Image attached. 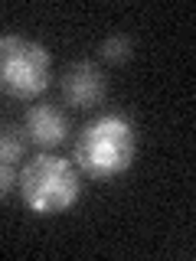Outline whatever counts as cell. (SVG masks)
<instances>
[{
	"mask_svg": "<svg viewBox=\"0 0 196 261\" xmlns=\"http://www.w3.org/2000/svg\"><path fill=\"white\" fill-rule=\"evenodd\" d=\"M72 163L92 179H114L128 173L137 157V130L125 114H102L79 130Z\"/></svg>",
	"mask_w": 196,
	"mask_h": 261,
	"instance_id": "cell-1",
	"label": "cell"
},
{
	"mask_svg": "<svg viewBox=\"0 0 196 261\" xmlns=\"http://www.w3.org/2000/svg\"><path fill=\"white\" fill-rule=\"evenodd\" d=\"M16 186H20L23 206L39 219L69 212L82 196L79 167L72 160L53 157V153H46V150L36 153V157L16 173Z\"/></svg>",
	"mask_w": 196,
	"mask_h": 261,
	"instance_id": "cell-2",
	"label": "cell"
},
{
	"mask_svg": "<svg viewBox=\"0 0 196 261\" xmlns=\"http://www.w3.org/2000/svg\"><path fill=\"white\" fill-rule=\"evenodd\" d=\"M53 59L46 46L27 36H0V88L10 98L33 101L49 88Z\"/></svg>",
	"mask_w": 196,
	"mask_h": 261,
	"instance_id": "cell-3",
	"label": "cell"
},
{
	"mask_svg": "<svg viewBox=\"0 0 196 261\" xmlns=\"http://www.w3.org/2000/svg\"><path fill=\"white\" fill-rule=\"evenodd\" d=\"M108 95V79L95 62H72L62 75V101L72 108H95Z\"/></svg>",
	"mask_w": 196,
	"mask_h": 261,
	"instance_id": "cell-4",
	"label": "cell"
},
{
	"mask_svg": "<svg viewBox=\"0 0 196 261\" xmlns=\"http://www.w3.org/2000/svg\"><path fill=\"white\" fill-rule=\"evenodd\" d=\"M23 130H27V141L36 144L39 150H53L69 137V121L53 105H33V108H27Z\"/></svg>",
	"mask_w": 196,
	"mask_h": 261,
	"instance_id": "cell-5",
	"label": "cell"
},
{
	"mask_svg": "<svg viewBox=\"0 0 196 261\" xmlns=\"http://www.w3.org/2000/svg\"><path fill=\"white\" fill-rule=\"evenodd\" d=\"M131 56H134V39L128 33H114V36H105L98 43V59L108 65H125L131 62Z\"/></svg>",
	"mask_w": 196,
	"mask_h": 261,
	"instance_id": "cell-6",
	"label": "cell"
},
{
	"mask_svg": "<svg viewBox=\"0 0 196 261\" xmlns=\"http://www.w3.org/2000/svg\"><path fill=\"white\" fill-rule=\"evenodd\" d=\"M23 150H27V144H23V137L16 134V130H0V160H7V163H20L23 157Z\"/></svg>",
	"mask_w": 196,
	"mask_h": 261,
	"instance_id": "cell-7",
	"label": "cell"
},
{
	"mask_svg": "<svg viewBox=\"0 0 196 261\" xmlns=\"http://www.w3.org/2000/svg\"><path fill=\"white\" fill-rule=\"evenodd\" d=\"M13 186H16V167L7 163V160H0V199H4Z\"/></svg>",
	"mask_w": 196,
	"mask_h": 261,
	"instance_id": "cell-8",
	"label": "cell"
}]
</instances>
